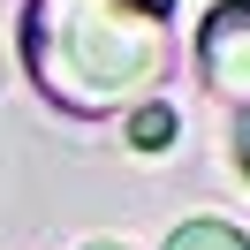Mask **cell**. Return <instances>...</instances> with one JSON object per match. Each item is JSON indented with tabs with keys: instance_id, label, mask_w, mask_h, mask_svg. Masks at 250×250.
I'll return each mask as SVG.
<instances>
[{
	"instance_id": "6da1fadb",
	"label": "cell",
	"mask_w": 250,
	"mask_h": 250,
	"mask_svg": "<svg viewBox=\"0 0 250 250\" xmlns=\"http://www.w3.org/2000/svg\"><path fill=\"white\" fill-rule=\"evenodd\" d=\"M167 16L137 0H31L23 8V61L38 91L68 114H122L152 99L167 76Z\"/></svg>"
},
{
	"instance_id": "3957f363",
	"label": "cell",
	"mask_w": 250,
	"mask_h": 250,
	"mask_svg": "<svg viewBox=\"0 0 250 250\" xmlns=\"http://www.w3.org/2000/svg\"><path fill=\"white\" fill-rule=\"evenodd\" d=\"M167 250H250V235L228 228V220H182L167 235Z\"/></svg>"
},
{
	"instance_id": "277c9868",
	"label": "cell",
	"mask_w": 250,
	"mask_h": 250,
	"mask_svg": "<svg viewBox=\"0 0 250 250\" xmlns=\"http://www.w3.org/2000/svg\"><path fill=\"white\" fill-rule=\"evenodd\" d=\"M129 144H137V152H167L174 144V114L167 106H137L129 114Z\"/></svg>"
},
{
	"instance_id": "52a82bcc",
	"label": "cell",
	"mask_w": 250,
	"mask_h": 250,
	"mask_svg": "<svg viewBox=\"0 0 250 250\" xmlns=\"http://www.w3.org/2000/svg\"><path fill=\"white\" fill-rule=\"evenodd\" d=\"M83 250H129V243H83Z\"/></svg>"
},
{
	"instance_id": "8992f818",
	"label": "cell",
	"mask_w": 250,
	"mask_h": 250,
	"mask_svg": "<svg viewBox=\"0 0 250 250\" xmlns=\"http://www.w3.org/2000/svg\"><path fill=\"white\" fill-rule=\"evenodd\" d=\"M137 8H144V16H174V0H137Z\"/></svg>"
},
{
	"instance_id": "7a4b0ae2",
	"label": "cell",
	"mask_w": 250,
	"mask_h": 250,
	"mask_svg": "<svg viewBox=\"0 0 250 250\" xmlns=\"http://www.w3.org/2000/svg\"><path fill=\"white\" fill-rule=\"evenodd\" d=\"M197 68L212 91H250V0H220L197 31Z\"/></svg>"
},
{
	"instance_id": "5b68a950",
	"label": "cell",
	"mask_w": 250,
	"mask_h": 250,
	"mask_svg": "<svg viewBox=\"0 0 250 250\" xmlns=\"http://www.w3.org/2000/svg\"><path fill=\"white\" fill-rule=\"evenodd\" d=\"M235 159H243V174H250V106H243V122H235Z\"/></svg>"
}]
</instances>
